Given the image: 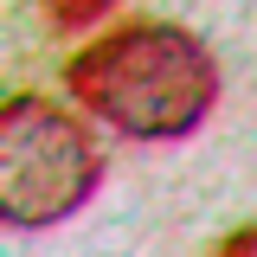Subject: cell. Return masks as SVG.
<instances>
[{
    "instance_id": "3957f363",
    "label": "cell",
    "mask_w": 257,
    "mask_h": 257,
    "mask_svg": "<svg viewBox=\"0 0 257 257\" xmlns=\"http://www.w3.org/2000/svg\"><path fill=\"white\" fill-rule=\"evenodd\" d=\"M109 7H116V0H39V13H45V26H52V32L96 26V20H103Z\"/></svg>"
},
{
    "instance_id": "277c9868",
    "label": "cell",
    "mask_w": 257,
    "mask_h": 257,
    "mask_svg": "<svg viewBox=\"0 0 257 257\" xmlns=\"http://www.w3.org/2000/svg\"><path fill=\"white\" fill-rule=\"evenodd\" d=\"M212 257H257V225H244V231H231Z\"/></svg>"
},
{
    "instance_id": "7a4b0ae2",
    "label": "cell",
    "mask_w": 257,
    "mask_h": 257,
    "mask_svg": "<svg viewBox=\"0 0 257 257\" xmlns=\"http://www.w3.org/2000/svg\"><path fill=\"white\" fill-rule=\"evenodd\" d=\"M103 155H96L90 128L64 116L45 96H13L0 109V212L20 231L71 219L96 193Z\"/></svg>"
},
{
    "instance_id": "6da1fadb",
    "label": "cell",
    "mask_w": 257,
    "mask_h": 257,
    "mask_svg": "<svg viewBox=\"0 0 257 257\" xmlns=\"http://www.w3.org/2000/svg\"><path fill=\"white\" fill-rule=\"evenodd\" d=\"M64 84L109 128L142 135V142H167V135L199 128V116L212 109L219 64L193 32L142 20V26H122L109 39H96L90 52H77Z\"/></svg>"
}]
</instances>
